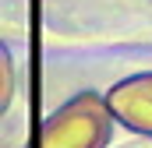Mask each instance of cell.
<instances>
[{"label":"cell","mask_w":152,"mask_h":148,"mask_svg":"<svg viewBox=\"0 0 152 148\" xmlns=\"http://www.w3.org/2000/svg\"><path fill=\"white\" fill-rule=\"evenodd\" d=\"M106 138V106L96 95H78L42 127L39 148H99Z\"/></svg>","instance_id":"obj_1"},{"label":"cell","mask_w":152,"mask_h":148,"mask_svg":"<svg viewBox=\"0 0 152 148\" xmlns=\"http://www.w3.org/2000/svg\"><path fill=\"white\" fill-rule=\"evenodd\" d=\"M110 110L134 131L152 134V74L145 78H131L124 85H117L110 92Z\"/></svg>","instance_id":"obj_2"}]
</instances>
